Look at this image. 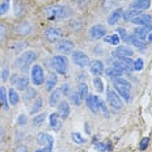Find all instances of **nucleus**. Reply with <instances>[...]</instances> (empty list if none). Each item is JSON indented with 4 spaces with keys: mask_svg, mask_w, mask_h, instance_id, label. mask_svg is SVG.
Returning <instances> with one entry per match:
<instances>
[{
    "mask_svg": "<svg viewBox=\"0 0 152 152\" xmlns=\"http://www.w3.org/2000/svg\"><path fill=\"white\" fill-rule=\"evenodd\" d=\"M71 15V9L66 5H50L43 9V16L50 21H58L68 17Z\"/></svg>",
    "mask_w": 152,
    "mask_h": 152,
    "instance_id": "f257e3e1",
    "label": "nucleus"
},
{
    "mask_svg": "<svg viewBox=\"0 0 152 152\" xmlns=\"http://www.w3.org/2000/svg\"><path fill=\"white\" fill-rule=\"evenodd\" d=\"M113 84H114V87H115L117 92H118L119 97H122L123 100L129 102L130 99H131V93H130V88H131V84H130L127 80L122 79V77H115V79H113Z\"/></svg>",
    "mask_w": 152,
    "mask_h": 152,
    "instance_id": "f03ea898",
    "label": "nucleus"
},
{
    "mask_svg": "<svg viewBox=\"0 0 152 152\" xmlns=\"http://www.w3.org/2000/svg\"><path fill=\"white\" fill-rule=\"evenodd\" d=\"M37 58L36 53L34 51H25L24 54H21L15 62V67L21 69V71H25L31 63L34 62V59Z\"/></svg>",
    "mask_w": 152,
    "mask_h": 152,
    "instance_id": "7ed1b4c3",
    "label": "nucleus"
},
{
    "mask_svg": "<svg viewBox=\"0 0 152 152\" xmlns=\"http://www.w3.org/2000/svg\"><path fill=\"white\" fill-rule=\"evenodd\" d=\"M106 100L109 102V105L113 107L114 110H121L122 106H123V102L121 100V97L118 96L115 91H113L112 88H107L106 91Z\"/></svg>",
    "mask_w": 152,
    "mask_h": 152,
    "instance_id": "20e7f679",
    "label": "nucleus"
},
{
    "mask_svg": "<svg viewBox=\"0 0 152 152\" xmlns=\"http://www.w3.org/2000/svg\"><path fill=\"white\" fill-rule=\"evenodd\" d=\"M30 76H31V83L37 85V87H39V85L45 83V72H43V68L39 64H34L31 67Z\"/></svg>",
    "mask_w": 152,
    "mask_h": 152,
    "instance_id": "39448f33",
    "label": "nucleus"
},
{
    "mask_svg": "<svg viewBox=\"0 0 152 152\" xmlns=\"http://www.w3.org/2000/svg\"><path fill=\"white\" fill-rule=\"evenodd\" d=\"M11 83L13 87H16L18 91H25L28 88V85H29V77L25 75H12L11 77Z\"/></svg>",
    "mask_w": 152,
    "mask_h": 152,
    "instance_id": "423d86ee",
    "label": "nucleus"
},
{
    "mask_svg": "<svg viewBox=\"0 0 152 152\" xmlns=\"http://www.w3.org/2000/svg\"><path fill=\"white\" fill-rule=\"evenodd\" d=\"M43 36H45V38L49 41V42L56 43L62 39L63 33H62L61 29H58V28H47V29L43 31Z\"/></svg>",
    "mask_w": 152,
    "mask_h": 152,
    "instance_id": "0eeeda50",
    "label": "nucleus"
},
{
    "mask_svg": "<svg viewBox=\"0 0 152 152\" xmlns=\"http://www.w3.org/2000/svg\"><path fill=\"white\" fill-rule=\"evenodd\" d=\"M53 66L55 68V71L61 75L67 74V59L63 55H56L53 59Z\"/></svg>",
    "mask_w": 152,
    "mask_h": 152,
    "instance_id": "6e6552de",
    "label": "nucleus"
},
{
    "mask_svg": "<svg viewBox=\"0 0 152 152\" xmlns=\"http://www.w3.org/2000/svg\"><path fill=\"white\" fill-rule=\"evenodd\" d=\"M72 61H74L76 66H79V67H81V68L89 66V58H88V55L85 53L80 51V50L72 51Z\"/></svg>",
    "mask_w": 152,
    "mask_h": 152,
    "instance_id": "1a4fd4ad",
    "label": "nucleus"
},
{
    "mask_svg": "<svg viewBox=\"0 0 152 152\" xmlns=\"http://www.w3.org/2000/svg\"><path fill=\"white\" fill-rule=\"evenodd\" d=\"M89 36L92 39H101L106 36V28L104 25H93L89 30Z\"/></svg>",
    "mask_w": 152,
    "mask_h": 152,
    "instance_id": "9d476101",
    "label": "nucleus"
},
{
    "mask_svg": "<svg viewBox=\"0 0 152 152\" xmlns=\"http://www.w3.org/2000/svg\"><path fill=\"white\" fill-rule=\"evenodd\" d=\"M113 55L115 56V58H131V56L134 55V53H132L131 49H129V47H126V46H118L113 51Z\"/></svg>",
    "mask_w": 152,
    "mask_h": 152,
    "instance_id": "9b49d317",
    "label": "nucleus"
},
{
    "mask_svg": "<svg viewBox=\"0 0 152 152\" xmlns=\"http://www.w3.org/2000/svg\"><path fill=\"white\" fill-rule=\"evenodd\" d=\"M56 49H58V51L62 53V54H68V53L72 51V49H74V43H72V41H69V39L59 41L58 45H56Z\"/></svg>",
    "mask_w": 152,
    "mask_h": 152,
    "instance_id": "f8f14e48",
    "label": "nucleus"
},
{
    "mask_svg": "<svg viewBox=\"0 0 152 152\" xmlns=\"http://www.w3.org/2000/svg\"><path fill=\"white\" fill-rule=\"evenodd\" d=\"M87 105L92 113H97L100 110V97L88 96L87 97Z\"/></svg>",
    "mask_w": 152,
    "mask_h": 152,
    "instance_id": "ddd939ff",
    "label": "nucleus"
},
{
    "mask_svg": "<svg viewBox=\"0 0 152 152\" xmlns=\"http://www.w3.org/2000/svg\"><path fill=\"white\" fill-rule=\"evenodd\" d=\"M152 21V17L150 15H144V13H142V15H139L138 17H135V18H132L131 20V23L132 24H135V25H139V26H145V25H148Z\"/></svg>",
    "mask_w": 152,
    "mask_h": 152,
    "instance_id": "4468645a",
    "label": "nucleus"
},
{
    "mask_svg": "<svg viewBox=\"0 0 152 152\" xmlns=\"http://www.w3.org/2000/svg\"><path fill=\"white\" fill-rule=\"evenodd\" d=\"M89 69L94 76H100L104 72V63L101 61H93L89 63Z\"/></svg>",
    "mask_w": 152,
    "mask_h": 152,
    "instance_id": "2eb2a0df",
    "label": "nucleus"
},
{
    "mask_svg": "<svg viewBox=\"0 0 152 152\" xmlns=\"http://www.w3.org/2000/svg\"><path fill=\"white\" fill-rule=\"evenodd\" d=\"M69 104L67 101H62L59 102V106H58V115L61 117V119H66L67 117L69 115Z\"/></svg>",
    "mask_w": 152,
    "mask_h": 152,
    "instance_id": "dca6fc26",
    "label": "nucleus"
},
{
    "mask_svg": "<svg viewBox=\"0 0 152 152\" xmlns=\"http://www.w3.org/2000/svg\"><path fill=\"white\" fill-rule=\"evenodd\" d=\"M50 127L53 130H55V131H59V130L62 129V121H61V117L58 115V113H53L50 114Z\"/></svg>",
    "mask_w": 152,
    "mask_h": 152,
    "instance_id": "f3484780",
    "label": "nucleus"
},
{
    "mask_svg": "<svg viewBox=\"0 0 152 152\" xmlns=\"http://www.w3.org/2000/svg\"><path fill=\"white\" fill-rule=\"evenodd\" d=\"M15 31L18 36H29L31 33V26H30V24H28V23H20L15 28Z\"/></svg>",
    "mask_w": 152,
    "mask_h": 152,
    "instance_id": "a211bd4d",
    "label": "nucleus"
},
{
    "mask_svg": "<svg viewBox=\"0 0 152 152\" xmlns=\"http://www.w3.org/2000/svg\"><path fill=\"white\" fill-rule=\"evenodd\" d=\"M151 5L150 0H135L134 3H131V9H135V11H144V9H148Z\"/></svg>",
    "mask_w": 152,
    "mask_h": 152,
    "instance_id": "6ab92c4d",
    "label": "nucleus"
},
{
    "mask_svg": "<svg viewBox=\"0 0 152 152\" xmlns=\"http://www.w3.org/2000/svg\"><path fill=\"white\" fill-rule=\"evenodd\" d=\"M122 13H123V11H122L121 8L115 9V11H113L112 13L109 15V17H107V24H109V25H115V24H118L119 18L122 17Z\"/></svg>",
    "mask_w": 152,
    "mask_h": 152,
    "instance_id": "aec40b11",
    "label": "nucleus"
},
{
    "mask_svg": "<svg viewBox=\"0 0 152 152\" xmlns=\"http://www.w3.org/2000/svg\"><path fill=\"white\" fill-rule=\"evenodd\" d=\"M118 62V64L125 69V71H131L134 69V62L131 61V58H117L115 59Z\"/></svg>",
    "mask_w": 152,
    "mask_h": 152,
    "instance_id": "412c9836",
    "label": "nucleus"
},
{
    "mask_svg": "<svg viewBox=\"0 0 152 152\" xmlns=\"http://www.w3.org/2000/svg\"><path fill=\"white\" fill-rule=\"evenodd\" d=\"M56 83H58V77H56L54 74H50L49 76H47L46 79V91H54V88H55Z\"/></svg>",
    "mask_w": 152,
    "mask_h": 152,
    "instance_id": "4be33fe9",
    "label": "nucleus"
},
{
    "mask_svg": "<svg viewBox=\"0 0 152 152\" xmlns=\"http://www.w3.org/2000/svg\"><path fill=\"white\" fill-rule=\"evenodd\" d=\"M148 31H150V30H148L147 25H145V26H139V28H135V29H134V36L137 38H139V39L143 41L144 38L147 37V34H150Z\"/></svg>",
    "mask_w": 152,
    "mask_h": 152,
    "instance_id": "5701e85b",
    "label": "nucleus"
},
{
    "mask_svg": "<svg viewBox=\"0 0 152 152\" xmlns=\"http://www.w3.org/2000/svg\"><path fill=\"white\" fill-rule=\"evenodd\" d=\"M61 96H62L61 89H54V91H51V94H50V97H49V104L51 106H55L56 104L59 102V100H61Z\"/></svg>",
    "mask_w": 152,
    "mask_h": 152,
    "instance_id": "b1692460",
    "label": "nucleus"
},
{
    "mask_svg": "<svg viewBox=\"0 0 152 152\" xmlns=\"http://www.w3.org/2000/svg\"><path fill=\"white\" fill-rule=\"evenodd\" d=\"M8 102L11 104V105H17V104L20 102V96H18V93L13 88H11V89L8 91Z\"/></svg>",
    "mask_w": 152,
    "mask_h": 152,
    "instance_id": "393cba45",
    "label": "nucleus"
},
{
    "mask_svg": "<svg viewBox=\"0 0 152 152\" xmlns=\"http://www.w3.org/2000/svg\"><path fill=\"white\" fill-rule=\"evenodd\" d=\"M0 102H1L4 110H8V94L4 87L0 88Z\"/></svg>",
    "mask_w": 152,
    "mask_h": 152,
    "instance_id": "a878e982",
    "label": "nucleus"
},
{
    "mask_svg": "<svg viewBox=\"0 0 152 152\" xmlns=\"http://www.w3.org/2000/svg\"><path fill=\"white\" fill-rule=\"evenodd\" d=\"M139 15H142L140 11H135V9H130V11H126V12H123V13H122L123 18H125L126 21H131L132 18L138 17Z\"/></svg>",
    "mask_w": 152,
    "mask_h": 152,
    "instance_id": "bb28decb",
    "label": "nucleus"
},
{
    "mask_svg": "<svg viewBox=\"0 0 152 152\" xmlns=\"http://www.w3.org/2000/svg\"><path fill=\"white\" fill-rule=\"evenodd\" d=\"M104 41H105L106 43H110V45H119V41H121V38H119L118 34H110V36H105L104 37Z\"/></svg>",
    "mask_w": 152,
    "mask_h": 152,
    "instance_id": "cd10ccee",
    "label": "nucleus"
},
{
    "mask_svg": "<svg viewBox=\"0 0 152 152\" xmlns=\"http://www.w3.org/2000/svg\"><path fill=\"white\" fill-rule=\"evenodd\" d=\"M130 42H131L135 47H138V49H140V50H144V49H145V43H144L142 39L137 38V37L134 36V34H132V36H130Z\"/></svg>",
    "mask_w": 152,
    "mask_h": 152,
    "instance_id": "c85d7f7f",
    "label": "nucleus"
},
{
    "mask_svg": "<svg viewBox=\"0 0 152 152\" xmlns=\"http://www.w3.org/2000/svg\"><path fill=\"white\" fill-rule=\"evenodd\" d=\"M41 107H42V100H41V97H37L36 100H34L33 105L30 107V114H36L41 110Z\"/></svg>",
    "mask_w": 152,
    "mask_h": 152,
    "instance_id": "c756f323",
    "label": "nucleus"
},
{
    "mask_svg": "<svg viewBox=\"0 0 152 152\" xmlns=\"http://www.w3.org/2000/svg\"><path fill=\"white\" fill-rule=\"evenodd\" d=\"M9 7H11V0H3V1L0 3V16L8 13Z\"/></svg>",
    "mask_w": 152,
    "mask_h": 152,
    "instance_id": "7c9ffc66",
    "label": "nucleus"
},
{
    "mask_svg": "<svg viewBox=\"0 0 152 152\" xmlns=\"http://www.w3.org/2000/svg\"><path fill=\"white\" fill-rule=\"evenodd\" d=\"M34 97H36V91H34L33 88H26L25 93H24V100L28 102V101H30V100H34Z\"/></svg>",
    "mask_w": 152,
    "mask_h": 152,
    "instance_id": "2f4dec72",
    "label": "nucleus"
},
{
    "mask_svg": "<svg viewBox=\"0 0 152 152\" xmlns=\"http://www.w3.org/2000/svg\"><path fill=\"white\" fill-rule=\"evenodd\" d=\"M77 93L80 94L81 99H87L88 97V87L85 83H81L79 85V89H77Z\"/></svg>",
    "mask_w": 152,
    "mask_h": 152,
    "instance_id": "473e14b6",
    "label": "nucleus"
},
{
    "mask_svg": "<svg viewBox=\"0 0 152 152\" xmlns=\"http://www.w3.org/2000/svg\"><path fill=\"white\" fill-rule=\"evenodd\" d=\"M93 85H94V89H96L99 93L104 91V84H102V80L99 77V76H96V77L93 79Z\"/></svg>",
    "mask_w": 152,
    "mask_h": 152,
    "instance_id": "72a5a7b5",
    "label": "nucleus"
},
{
    "mask_svg": "<svg viewBox=\"0 0 152 152\" xmlns=\"http://www.w3.org/2000/svg\"><path fill=\"white\" fill-rule=\"evenodd\" d=\"M37 142L39 145H43V147L46 148L47 145V134H45V132H39V134L37 135Z\"/></svg>",
    "mask_w": 152,
    "mask_h": 152,
    "instance_id": "f704fd0d",
    "label": "nucleus"
},
{
    "mask_svg": "<svg viewBox=\"0 0 152 152\" xmlns=\"http://www.w3.org/2000/svg\"><path fill=\"white\" fill-rule=\"evenodd\" d=\"M45 118H46V114L45 113L38 114L37 117H34V118H33V125L34 126H41L43 123V121H45Z\"/></svg>",
    "mask_w": 152,
    "mask_h": 152,
    "instance_id": "c9c22d12",
    "label": "nucleus"
},
{
    "mask_svg": "<svg viewBox=\"0 0 152 152\" xmlns=\"http://www.w3.org/2000/svg\"><path fill=\"white\" fill-rule=\"evenodd\" d=\"M71 138H72V140H74L75 143H77V144H84L85 142H87L83 137H81L80 134H79V132H72V134H71Z\"/></svg>",
    "mask_w": 152,
    "mask_h": 152,
    "instance_id": "e433bc0d",
    "label": "nucleus"
},
{
    "mask_svg": "<svg viewBox=\"0 0 152 152\" xmlns=\"http://www.w3.org/2000/svg\"><path fill=\"white\" fill-rule=\"evenodd\" d=\"M69 99H71V102L72 104H75V105H80L81 104V97H80V94L77 93V92H74V93H71L69 94Z\"/></svg>",
    "mask_w": 152,
    "mask_h": 152,
    "instance_id": "4c0bfd02",
    "label": "nucleus"
},
{
    "mask_svg": "<svg viewBox=\"0 0 152 152\" xmlns=\"http://www.w3.org/2000/svg\"><path fill=\"white\" fill-rule=\"evenodd\" d=\"M7 34H8V28H7V25H4V24L0 23V42H3V41L5 39Z\"/></svg>",
    "mask_w": 152,
    "mask_h": 152,
    "instance_id": "58836bf2",
    "label": "nucleus"
},
{
    "mask_svg": "<svg viewBox=\"0 0 152 152\" xmlns=\"http://www.w3.org/2000/svg\"><path fill=\"white\" fill-rule=\"evenodd\" d=\"M117 33H118L119 38H122L125 42H129L130 41V36H127V31L123 29V28H118V29H117Z\"/></svg>",
    "mask_w": 152,
    "mask_h": 152,
    "instance_id": "ea45409f",
    "label": "nucleus"
},
{
    "mask_svg": "<svg viewBox=\"0 0 152 152\" xmlns=\"http://www.w3.org/2000/svg\"><path fill=\"white\" fill-rule=\"evenodd\" d=\"M143 67H144V61L142 58H139L134 62V71H142Z\"/></svg>",
    "mask_w": 152,
    "mask_h": 152,
    "instance_id": "a19ab883",
    "label": "nucleus"
},
{
    "mask_svg": "<svg viewBox=\"0 0 152 152\" xmlns=\"http://www.w3.org/2000/svg\"><path fill=\"white\" fill-rule=\"evenodd\" d=\"M12 45H13V43H12ZM25 46H26V42H17V43H15L13 46H11V49L13 50V51H18V50H23Z\"/></svg>",
    "mask_w": 152,
    "mask_h": 152,
    "instance_id": "79ce46f5",
    "label": "nucleus"
},
{
    "mask_svg": "<svg viewBox=\"0 0 152 152\" xmlns=\"http://www.w3.org/2000/svg\"><path fill=\"white\" fill-rule=\"evenodd\" d=\"M100 110L104 113L105 117H109V112H107V107H106V104L102 100H100Z\"/></svg>",
    "mask_w": 152,
    "mask_h": 152,
    "instance_id": "37998d69",
    "label": "nucleus"
},
{
    "mask_svg": "<svg viewBox=\"0 0 152 152\" xmlns=\"http://www.w3.org/2000/svg\"><path fill=\"white\" fill-rule=\"evenodd\" d=\"M61 93L63 94V96H69V85L68 84H63L61 87Z\"/></svg>",
    "mask_w": 152,
    "mask_h": 152,
    "instance_id": "c03bdc74",
    "label": "nucleus"
},
{
    "mask_svg": "<svg viewBox=\"0 0 152 152\" xmlns=\"http://www.w3.org/2000/svg\"><path fill=\"white\" fill-rule=\"evenodd\" d=\"M94 147H96V150L100 151V152H105L106 151V144L105 143H101V142L94 143Z\"/></svg>",
    "mask_w": 152,
    "mask_h": 152,
    "instance_id": "a18cd8bd",
    "label": "nucleus"
},
{
    "mask_svg": "<svg viewBox=\"0 0 152 152\" xmlns=\"http://www.w3.org/2000/svg\"><path fill=\"white\" fill-rule=\"evenodd\" d=\"M53 144H54L53 137L47 134V151H49V152H53Z\"/></svg>",
    "mask_w": 152,
    "mask_h": 152,
    "instance_id": "49530a36",
    "label": "nucleus"
},
{
    "mask_svg": "<svg viewBox=\"0 0 152 152\" xmlns=\"http://www.w3.org/2000/svg\"><path fill=\"white\" fill-rule=\"evenodd\" d=\"M26 122H28L26 115H25V114H20V115H18V118H17V123H18V125L23 126V125H25Z\"/></svg>",
    "mask_w": 152,
    "mask_h": 152,
    "instance_id": "de8ad7c7",
    "label": "nucleus"
},
{
    "mask_svg": "<svg viewBox=\"0 0 152 152\" xmlns=\"http://www.w3.org/2000/svg\"><path fill=\"white\" fill-rule=\"evenodd\" d=\"M148 143H150V139H148V138H143V139H142V142H140V150L144 151L145 148H147Z\"/></svg>",
    "mask_w": 152,
    "mask_h": 152,
    "instance_id": "09e8293b",
    "label": "nucleus"
},
{
    "mask_svg": "<svg viewBox=\"0 0 152 152\" xmlns=\"http://www.w3.org/2000/svg\"><path fill=\"white\" fill-rule=\"evenodd\" d=\"M8 76H9V71H8V68H4V69L1 71V79H3V81L8 80Z\"/></svg>",
    "mask_w": 152,
    "mask_h": 152,
    "instance_id": "8fccbe9b",
    "label": "nucleus"
},
{
    "mask_svg": "<svg viewBox=\"0 0 152 152\" xmlns=\"http://www.w3.org/2000/svg\"><path fill=\"white\" fill-rule=\"evenodd\" d=\"M16 152H28V148L25 145H20V147L16 150Z\"/></svg>",
    "mask_w": 152,
    "mask_h": 152,
    "instance_id": "3c124183",
    "label": "nucleus"
},
{
    "mask_svg": "<svg viewBox=\"0 0 152 152\" xmlns=\"http://www.w3.org/2000/svg\"><path fill=\"white\" fill-rule=\"evenodd\" d=\"M147 38H148V41H150V42H152V31L147 36Z\"/></svg>",
    "mask_w": 152,
    "mask_h": 152,
    "instance_id": "603ef678",
    "label": "nucleus"
},
{
    "mask_svg": "<svg viewBox=\"0 0 152 152\" xmlns=\"http://www.w3.org/2000/svg\"><path fill=\"white\" fill-rule=\"evenodd\" d=\"M4 135V130H3V127H0V137H3Z\"/></svg>",
    "mask_w": 152,
    "mask_h": 152,
    "instance_id": "864d4df0",
    "label": "nucleus"
},
{
    "mask_svg": "<svg viewBox=\"0 0 152 152\" xmlns=\"http://www.w3.org/2000/svg\"><path fill=\"white\" fill-rule=\"evenodd\" d=\"M34 152H46V150H37V151H34Z\"/></svg>",
    "mask_w": 152,
    "mask_h": 152,
    "instance_id": "5fc2aeb1",
    "label": "nucleus"
},
{
    "mask_svg": "<svg viewBox=\"0 0 152 152\" xmlns=\"http://www.w3.org/2000/svg\"><path fill=\"white\" fill-rule=\"evenodd\" d=\"M77 1H80V0H77Z\"/></svg>",
    "mask_w": 152,
    "mask_h": 152,
    "instance_id": "6e6d98bb",
    "label": "nucleus"
}]
</instances>
